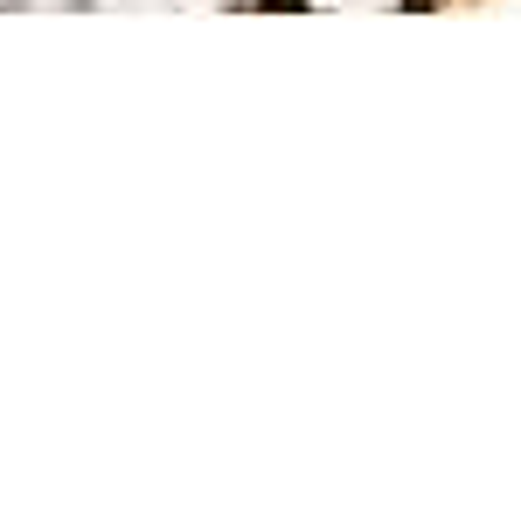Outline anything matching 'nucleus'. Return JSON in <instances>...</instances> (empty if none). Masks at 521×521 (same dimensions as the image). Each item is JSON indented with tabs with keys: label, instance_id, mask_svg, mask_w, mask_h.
Returning <instances> with one entry per match:
<instances>
[{
	"label": "nucleus",
	"instance_id": "f257e3e1",
	"mask_svg": "<svg viewBox=\"0 0 521 521\" xmlns=\"http://www.w3.org/2000/svg\"><path fill=\"white\" fill-rule=\"evenodd\" d=\"M258 7H313V0H258Z\"/></svg>",
	"mask_w": 521,
	"mask_h": 521
}]
</instances>
